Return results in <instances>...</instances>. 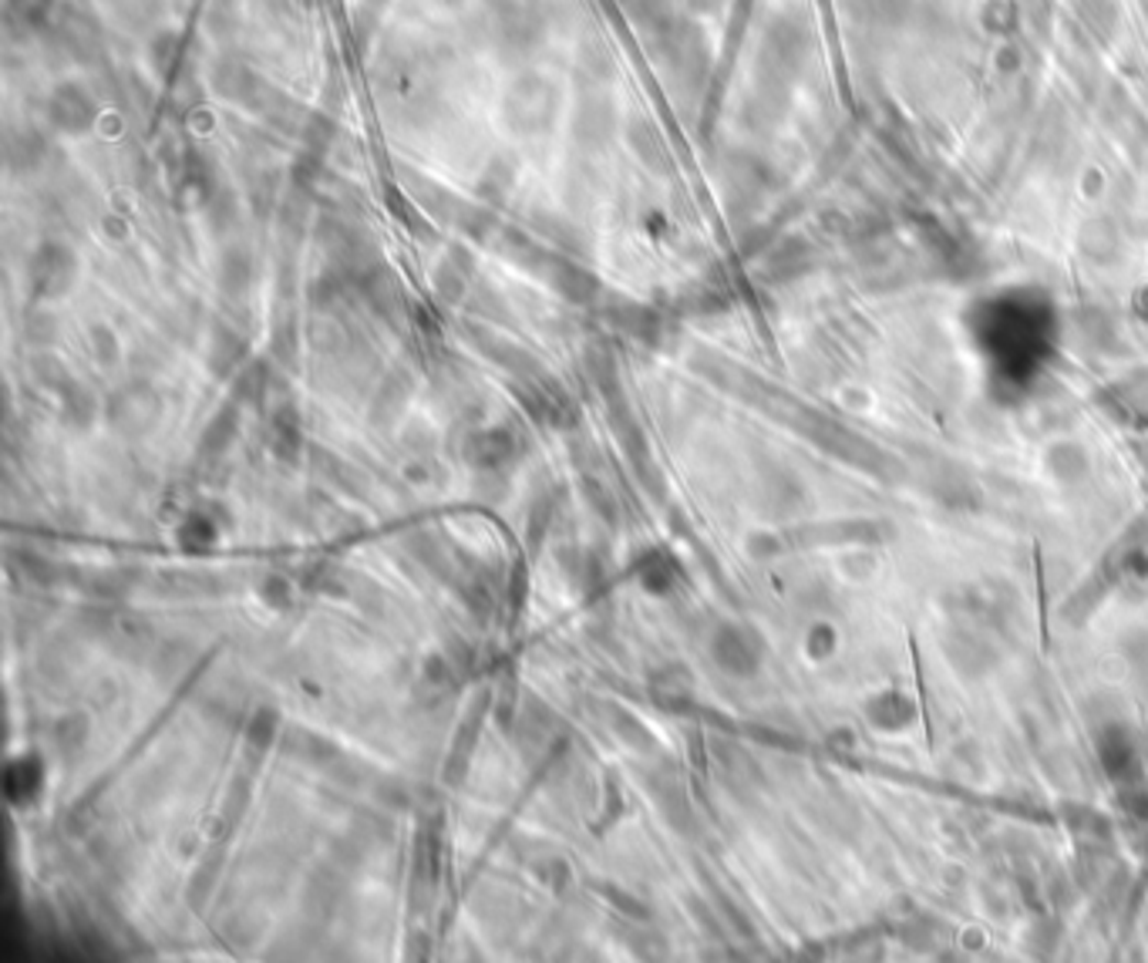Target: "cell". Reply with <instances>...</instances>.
<instances>
[{
    "label": "cell",
    "instance_id": "obj_1",
    "mask_svg": "<svg viewBox=\"0 0 1148 963\" xmlns=\"http://www.w3.org/2000/svg\"><path fill=\"white\" fill-rule=\"evenodd\" d=\"M563 112L560 85L545 75H519L503 98V122L512 135H545Z\"/></svg>",
    "mask_w": 1148,
    "mask_h": 963
},
{
    "label": "cell",
    "instance_id": "obj_2",
    "mask_svg": "<svg viewBox=\"0 0 1148 963\" xmlns=\"http://www.w3.org/2000/svg\"><path fill=\"white\" fill-rule=\"evenodd\" d=\"M78 280V253L62 240H44L27 259V284L34 300H62Z\"/></svg>",
    "mask_w": 1148,
    "mask_h": 963
},
{
    "label": "cell",
    "instance_id": "obj_3",
    "mask_svg": "<svg viewBox=\"0 0 1148 963\" xmlns=\"http://www.w3.org/2000/svg\"><path fill=\"white\" fill-rule=\"evenodd\" d=\"M104 414H108V421H112V428H119V432H125V435H142V432H148V428L158 421V414H162V398H158V391H155L152 385L132 381V385L119 388L112 398H108Z\"/></svg>",
    "mask_w": 1148,
    "mask_h": 963
},
{
    "label": "cell",
    "instance_id": "obj_4",
    "mask_svg": "<svg viewBox=\"0 0 1148 963\" xmlns=\"http://www.w3.org/2000/svg\"><path fill=\"white\" fill-rule=\"evenodd\" d=\"M47 122L62 135H85L98 122V104L81 81H62L47 98Z\"/></svg>",
    "mask_w": 1148,
    "mask_h": 963
},
{
    "label": "cell",
    "instance_id": "obj_5",
    "mask_svg": "<svg viewBox=\"0 0 1148 963\" xmlns=\"http://www.w3.org/2000/svg\"><path fill=\"white\" fill-rule=\"evenodd\" d=\"M503 44L516 51H532L542 41V18L536 11V0H488Z\"/></svg>",
    "mask_w": 1148,
    "mask_h": 963
},
{
    "label": "cell",
    "instance_id": "obj_6",
    "mask_svg": "<svg viewBox=\"0 0 1148 963\" xmlns=\"http://www.w3.org/2000/svg\"><path fill=\"white\" fill-rule=\"evenodd\" d=\"M516 455H519V439L506 424L482 428V432H472V439L465 442V462L475 472H506V465H512Z\"/></svg>",
    "mask_w": 1148,
    "mask_h": 963
},
{
    "label": "cell",
    "instance_id": "obj_7",
    "mask_svg": "<svg viewBox=\"0 0 1148 963\" xmlns=\"http://www.w3.org/2000/svg\"><path fill=\"white\" fill-rule=\"evenodd\" d=\"M620 129L617 104L604 95H586L573 112V139L586 148L607 145Z\"/></svg>",
    "mask_w": 1148,
    "mask_h": 963
},
{
    "label": "cell",
    "instance_id": "obj_8",
    "mask_svg": "<svg viewBox=\"0 0 1148 963\" xmlns=\"http://www.w3.org/2000/svg\"><path fill=\"white\" fill-rule=\"evenodd\" d=\"M542 277L550 280V287H553L566 303L589 307V303L599 297V280H596V274L586 270L583 263H576V259H570V256L550 253V259H545V266H542Z\"/></svg>",
    "mask_w": 1148,
    "mask_h": 963
},
{
    "label": "cell",
    "instance_id": "obj_9",
    "mask_svg": "<svg viewBox=\"0 0 1148 963\" xmlns=\"http://www.w3.org/2000/svg\"><path fill=\"white\" fill-rule=\"evenodd\" d=\"M209 85L212 91L220 95L223 101H233V104H250V109H256V101L263 95V81L260 75L236 55H223L212 62V71H209Z\"/></svg>",
    "mask_w": 1148,
    "mask_h": 963
},
{
    "label": "cell",
    "instance_id": "obj_10",
    "mask_svg": "<svg viewBox=\"0 0 1148 963\" xmlns=\"http://www.w3.org/2000/svg\"><path fill=\"white\" fill-rule=\"evenodd\" d=\"M303 452V424H300V411L284 401L269 411V455L277 458L280 465H297Z\"/></svg>",
    "mask_w": 1148,
    "mask_h": 963
},
{
    "label": "cell",
    "instance_id": "obj_11",
    "mask_svg": "<svg viewBox=\"0 0 1148 963\" xmlns=\"http://www.w3.org/2000/svg\"><path fill=\"white\" fill-rule=\"evenodd\" d=\"M54 31H58L62 44L71 58H78L81 65H91L101 58V27L88 18V14H78V11H68L62 21H54Z\"/></svg>",
    "mask_w": 1148,
    "mask_h": 963
},
{
    "label": "cell",
    "instance_id": "obj_12",
    "mask_svg": "<svg viewBox=\"0 0 1148 963\" xmlns=\"http://www.w3.org/2000/svg\"><path fill=\"white\" fill-rule=\"evenodd\" d=\"M482 728H485V701L472 705L468 715L459 724V734L452 741V752H449V762H445V782L449 785H459L468 775V765H472V755L478 748Z\"/></svg>",
    "mask_w": 1148,
    "mask_h": 963
},
{
    "label": "cell",
    "instance_id": "obj_13",
    "mask_svg": "<svg viewBox=\"0 0 1148 963\" xmlns=\"http://www.w3.org/2000/svg\"><path fill=\"white\" fill-rule=\"evenodd\" d=\"M246 357H250V344L240 331H233L230 324H212L206 364L216 378H233V374L246 364Z\"/></svg>",
    "mask_w": 1148,
    "mask_h": 963
},
{
    "label": "cell",
    "instance_id": "obj_14",
    "mask_svg": "<svg viewBox=\"0 0 1148 963\" xmlns=\"http://www.w3.org/2000/svg\"><path fill=\"white\" fill-rule=\"evenodd\" d=\"M58 0H4V27L14 37H34L54 27Z\"/></svg>",
    "mask_w": 1148,
    "mask_h": 963
},
{
    "label": "cell",
    "instance_id": "obj_15",
    "mask_svg": "<svg viewBox=\"0 0 1148 963\" xmlns=\"http://www.w3.org/2000/svg\"><path fill=\"white\" fill-rule=\"evenodd\" d=\"M442 819H431L418 829V842H415V883H421L428 893H434L442 879Z\"/></svg>",
    "mask_w": 1148,
    "mask_h": 963
},
{
    "label": "cell",
    "instance_id": "obj_16",
    "mask_svg": "<svg viewBox=\"0 0 1148 963\" xmlns=\"http://www.w3.org/2000/svg\"><path fill=\"white\" fill-rule=\"evenodd\" d=\"M472 337H475V347H478L488 361H496L499 367L512 370L519 381L542 378V367H539V361H536L529 351H522V347H516V344H509V341H503V337H496V334L472 331Z\"/></svg>",
    "mask_w": 1148,
    "mask_h": 963
},
{
    "label": "cell",
    "instance_id": "obj_17",
    "mask_svg": "<svg viewBox=\"0 0 1148 963\" xmlns=\"http://www.w3.org/2000/svg\"><path fill=\"white\" fill-rule=\"evenodd\" d=\"M47 155H51V145H47V139H44V132H37V129H31V125L11 132V135L4 139V158H8L11 173H18V176L37 173V169L47 163Z\"/></svg>",
    "mask_w": 1148,
    "mask_h": 963
},
{
    "label": "cell",
    "instance_id": "obj_18",
    "mask_svg": "<svg viewBox=\"0 0 1148 963\" xmlns=\"http://www.w3.org/2000/svg\"><path fill=\"white\" fill-rule=\"evenodd\" d=\"M468 277H472V256H468V250L455 246V250H449V256L439 266H434L431 284H434V294H439L445 303H459L468 290Z\"/></svg>",
    "mask_w": 1148,
    "mask_h": 963
},
{
    "label": "cell",
    "instance_id": "obj_19",
    "mask_svg": "<svg viewBox=\"0 0 1148 963\" xmlns=\"http://www.w3.org/2000/svg\"><path fill=\"white\" fill-rule=\"evenodd\" d=\"M54 395H58V408H62V421L68 424V428H75V432H88V428L95 424V418H98V398H95V391L88 388V385H81V381H75V378H68L58 391H54Z\"/></svg>",
    "mask_w": 1148,
    "mask_h": 963
},
{
    "label": "cell",
    "instance_id": "obj_20",
    "mask_svg": "<svg viewBox=\"0 0 1148 963\" xmlns=\"http://www.w3.org/2000/svg\"><path fill=\"white\" fill-rule=\"evenodd\" d=\"M607 320L620 334H627L633 341H643V344H653V341H658V331H661L658 313H653L650 307H643V303H633V300L610 303L607 307Z\"/></svg>",
    "mask_w": 1148,
    "mask_h": 963
},
{
    "label": "cell",
    "instance_id": "obj_21",
    "mask_svg": "<svg viewBox=\"0 0 1148 963\" xmlns=\"http://www.w3.org/2000/svg\"><path fill=\"white\" fill-rule=\"evenodd\" d=\"M411 398V378L405 370H391L385 381L377 385L371 398V421L374 424H391Z\"/></svg>",
    "mask_w": 1148,
    "mask_h": 963
},
{
    "label": "cell",
    "instance_id": "obj_22",
    "mask_svg": "<svg viewBox=\"0 0 1148 963\" xmlns=\"http://www.w3.org/2000/svg\"><path fill=\"white\" fill-rule=\"evenodd\" d=\"M240 435V401H227L220 411H216L206 424V432L199 439V455L202 458H220L233 439Z\"/></svg>",
    "mask_w": 1148,
    "mask_h": 963
},
{
    "label": "cell",
    "instance_id": "obj_23",
    "mask_svg": "<svg viewBox=\"0 0 1148 963\" xmlns=\"http://www.w3.org/2000/svg\"><path fill=\"white\" fill-rule=\"evenodd\" d=\"M627 145L633 148V155L653 173H667V145L661 139V132L653 129L647 119H630L627 132H623Z\"/></svg>",
    "mask_w": 1148,
    "mask_h": 963
},
{
    "label": "cell",
    "instance_id": "obj_24",
    "mask_svg": "<svg viewBox=\"0 0 1148 963\" xmlns=\"http://www.w3.org/2000/svg\"><path fill=\"white\" fill-rule=\"evenodd\" d=\"M88 734H91V721H88V715L71 711V715H65V718L54 721L51 744H54V752H58V759H62V762H75V759H81V755H85V748H88Z\"/></svg>",
    "mask_w": 1148,
    "mask_h": 963
},
{
    "label": "cell",
    "instance_id": "obj_25",
    "mask_svg": "<svg viewBox=\"0 0 1148 963\" xmlns=\"http://www.w3.org/2000/svg\"><path fill=\"white\" fill-rule=\"evenodd\" d=\"M216 280H220V290L227 297H243L253 284V256L243 246L223 250L220 266H216Z\"/></svg>",
    "mask_w": 1148,
    "mask_h": 963
},
{
    "label": "cell",
    "instance_id": "obj_26",
    "mask_svg": "<svg viewBox=\"0 0 1148 963\" xmlns=\"http://www.w3.org/2000/svg\"><path fill=\"white\" fill-rule=\"evenodd\" d=\"M583 361H586V370H589L593 385L599 388V395H604V398L620 395V370H617V357H614L607 347L589 344Z\"/></svg>",
    "mask_w": 1148,
    "mask_h": 963
},
{
    "label": "cell",
    "instance_id": "obj_27",
    "mask_svg": "<svg viewBox=\"0 0 1148 963\" xmlns=\"http://www.w3.org/2000/svg\"><path fill=\"white\" fill-rule=\"evenodd\" d=\"M516 186V166L509 163V158H492V163L485 166L482 179H478V196L488 202V206H499Z\"/></svg>",
    "mask_w": 1148,
    "mask_h": 963
},
{
    "label": "cell",
    "instance_id": "obj_28",
    "mask_svg": "<svg viewBox=\"0 0 1148 963\" xmlns=\"http://www.w3.org/2000/svg\"><path fill=\"white\" fill-rule=\"evenodd\" d=\"M277 734H280V711L277 708H256L243 728V741L253 755L269 752V744L277 741Z\"/></svg>",
    "mask_w": 1148,
    "mask_h": 963
},
{
    "label": "cell",
    "instance_id": "obj_29",
    "mask_svg": "<svg viewBox=\"0 0 1148 963\" xmlns=\"http://www.w3.org/2000/svg\"><path fill=\"white\" fill-rule=\"evenodd\" d=\"M287 752H297V759L307 765H334L338 762V748L331 741L310 734V731H294L287 741Z\"/></svg>",
    "mask_w": 1148,
    "mask_h": 963
},
{
    "label": "cell",
    "instance_id": "obj_30",
    "mask_svg": "<svg viewBox=\"0 0 1148 963\" xmlns=\"http://www.w3.org/2000/svg\"><path fill=\"white\" fill-rule=\"evenodd\" d=\"M576 75L589 85H607L614 78V58L607 55V47L583 44L579 58H576Z\"/></svg>",
    "mask_w": 1148,
    "mask_h": 963
},
{
    "label": "cell",
    "instance_id": "obj_31",
    "mask_svg": "<svg viewBox=\"0 0 1148 963\" xmlns=\"http://www.w3.org/2000/svg\"><path fill=\"white\" fill-rule=\"evenodd\" d=\"M269 391V370L263 361H253L243 367V374L236 378V388H233V401L240 405H260Z\"/></svg>",
    "mask_w": 1148,
    "mask_h": 963
},
{
    "label": "cell",
    "instance_id": "obj_32",
    "mask_svg": "<svg viewBox=\"0 0 1148 963\" xmlns=\"http://www.w3.org/2000/svg\"><path fill=\"white\" fill-rule=\"evenodd\" d=\"M148 51H152V68L169 78L176 71V65L183 62V37L176 31H162L152 37Z\"/></svg>",
    "mask_w": 1148,
    "mask_h": 963
},
{
    "label": "cell",
    "instance_id": "obj_33",
    "mask_svg": "<svg viewBox=\"0 0 1148 963\" xmlns=\"http://www.w3.org/2000/svg\"><path fill=\"white\" fill-rule=\"evenodd\" d=\"M553 516H556V499L553 496H539L529 509V522H526V546L536 553L545 540V532H550L553 525Z\"/></svg>",
    "mask_w": 1148,
    "mask_h": 963
},
{
    "label": "cell",
    "instance_id": "obj_34",
    "mask_svg": "<svg viewBox=\"0 0 1148 963\" xmlns=\"http://www.w3.org/2000/svg\"><path fill=\"white\" fill-rule=\"evenodd\" d=\"M579 486H583V496H586V502L593 506V512H596L599 519H604L607 525H617V522H620V502H617L614 492H607V489L599 486L596 478H589V475L579 478Z\"/></svg>",
    "mask_w": 1148,
    "mask_h": 963
},
{
    "label": "cell",
    "instance_id": "obj_35",
    "mask_svg": "<svg viewBox=\"0 0 1148 963\" xmlns=\"http://www.w3.org/2000/svg\"><path fill=\"white\" fill-rule=\"evenodd\" d=\"M216 536H220V532H216V522L206 516H186V522L179 525V543L192 553L209 550L216 543Z\"/></svg>",
    "mask_w": 1148,
    "mask_h": 963
},
{
    "label": "cell",
    "instance_id": "obj_36",
    "mask_svg": "<svg viewBox=\"0 0 1148 963\" xmlns=\"http://www.w3.org/2000/svg\"><path fill=\"white\" fill-rule=\"evenodd\" d=\"M216 873H220V855H216V852H209L206 855V860L192 870V876H189V903L192 906H202L209 896H212V889H216Z\"/></svg>",
    "mask_w": 1148,
    "mask_h": 963
},
{
    "label": "cell",
    "instance_id": "obj_37",
    "mask_svg": "<svg viewBox=\"0 0 1148 963\" xmlns=\"http://www.w3.org/2000/svg\"><path fill=\"white\" fill-rule=\"evenodd\" d=\"M607 721H610V728L617 731V738L623 741V744H630V748H637V752H643V748H650V734H647V728L627 711V708H610L607 711Z\"/></svg>",
    "mask_w": 1148,
    "mask_h": 963
},
{
    "label": "cell",
    "instance_id": "obj_38",
    "mask_svg": "<svg viewBox=\"0 0 1148 963\" xmlns=\"http://www.w3.org/2000/svg\"><path fill=\"white\" fill-rule=\"evenodd\" d=\"M88 344H91V357H95L98 364H104V367L119 364L122 347H119V337H115V331H112V328L95 324V328L88 331Z\"/></svg>",
    "mask_w": 1148,
    "mask_h": 963
},
{
    "label": "cell",
    "instance_id": "obj_39",
    "mask_svg": "<svg viewBox=\"0 0 1148 963\" xmlns=\"http://www.w3.org/2000/svg\"><path fill=\"white\" fill-rule=\"evenodd\" d=\"M599 893H604L607 903H610L614 909H620V917H627L630 923H633V920L643 923V920L650 917V909H647L633 893H627V889H620V886H614V883H599Z\"/></svg>",
    "mask_w": 1148,
    "mask_h": 963
},
{
    "label": "cell",
    "instance_id": "obj_40",
    "mask_svg": "<svg viewBox=\"0 0 1148 963\" xmlns=\"http://www.w3.org/2000/svg\"><path fill=\"white\" fill-rule=\"evenodd\" d=\"M260 597H263V604L273 607V610H287L290 600H294V583H290L287 576H280V573H269V576H263V583H260Z\"/></svg>",
    "mask_w": 1148,
    "mask_h": 963
},
{
    "label": "cell",
    "instance_id": "obj_41",
    "mask_svg": "<svg viewBox=\"0 0 1148 963\" xmlns=\"http://www.w3.org/2000/svg\"><path fill=\"white\" fill-rule=\"evenodd\" d=\"M206 212H209V223L212 230H227L233 220H236V196L230 189H216L206 202Z\"/></svg>",
    "mask_w": 1148,
    "mask_h": 963
},
{
    "label": "cell",
    "instance_id": "obj_42",
    "mask_svg": "<svg viewBox=\"0 0 1148 963\" xmlns=\"http://www.w3.org/2000/svg\"><path fill=\"white\" fill-rule=\"evenodd\" d=\"M24 334L34 347H47V344H54V337H58V320H54V313L34 310L24 320Z\"/></svg>",
    "mask_w": 1148,
    "mask_h": 963
},
{
    "label": "cell",
    "instance_id": "obj_43",
    "mask_svg": "<svg viewBox=\"0 0 1148 963\" xmlns=\"http://www.w3.org/2000/svg\"><path fill=\"white\" fill-rule=\"evenodd\" d=\"M132 569H104L95 576V594L104 597V600H115V597H125L132 590Z\"/></svg>",
    "mask_w": 1148,
    "mask_h": 963
},
{
    "label": "cell",
    "instance_id": "obj_44",
    "mask_svg": "<svg viewBox=\"0 0 1148 963\" xmlns=\"http://www.w3.org/2000/svg\"><path fill=\"white\" fill-rule=\"evenodd\" d=\"M31 367H34V378L47 388V391H58L68 378H71V374H68V367L58 361V357H47V354H41V357H34L31 361Z\"/></svg>",
    "mask_w": 1148,
    "mask_h": 963
},
{
    "label": "cell",
    "instance_id": "obj_45",
    "mask_svg": "<svg viewBox=\"0 0 1148 963\" xmlns=\"http://www.w3.org/2000/svg\"><path fill=\"white\" fill-rule=\"evenodd\" d=\"M250 806V778H236L223 801V832H230Z\"/></svg>",
    "mask_w": 1148,
    "mask_h": 963
},
{
    "label": "cell",
    "instance_id": "obj_46",
    "mask_svg": "<svg viewBox=\"0 0 1148 963\" xmlns=\"http://www.w3.org/2000/svg\"><path fill=\"white\" fill-rule=\"evenodd\" d=\"M236 11H240V0H212L209 4V14H206V27L212 34H230L233 24H236Z\"/></svg>",
    "mask_w": 1148,
    "mask_h": 963
},
{
    "label": "cell",
    "instance_id": "obj_47",
    "mask_svg": "<svg viewBox=\"0 0 1148 963\" xmlns=\"http://www.w3.org/2000/svg\"><path fill=\"white\" fill-rule=\"evenodd\" d=\"M536 879H542L553 893H566L570 889V866L563 860H542V863H536Z\"/></svg>",
    "mask_w": 1148,
    "mask_h": 963
},
{
    "label": "cell",
    "instance_id": "obj_48",
    "mask_svg": "<svg viewBox=\"0 0 1148 963\" xmlns=\"http://www.w3.org/2000/svg\"><path fill=\"white\" fill-rule=\"evenodd\" d=\"M374 798L380 801L385 809H408V788L398 782V778H385L377 788H374Z\"/></svg>",
    "mask_w": 1148,
    "mask_h": 963
},
{
    "label": "cell",
    "instance_id": "obj_49",
    "mask_svg": "<svg viewBox=\"0 0 1148 963\" xmlns=\"http://www.w3.org/2000/svg\"><path fill=\"white\" fill-rule=\"evenodd\" d=\"M604 795H607V806H604V826H614V822L620 819V812H623V795H620V788H617V778H607Z\"/></svg>",
    "mask_w": 1148,
    "mask_h": 963
},
{
    "label": "cell",
    "instance_id": "obj_50",
    "mask_svg": "<svg viewBox=\"0 0 1148 963\" xmlns=\"http://www.w3.org/2000/svg\"><path fill=\"white\" fill-rule=\"evenodd\" d=\"M465 607L475 613V617H488V590H485V586L482 583H472L468 586V590H465Z\"/></svg>",
    "mask_w": 1148,
    "mask_h": 963
},
{
    "label": "cell",
    "instance_id": "obj_51",
    "mask_svg": "<svg viewBox=\"0 0 1148 963\" xmlns=\"http://www.w3.org/2000/svg\"><path fill=\"white\" fill-rule=\"evenodd\" d=\"M526 590H529L526 566H516V573H512V579H509V604H516V610L526 604Z\"/></svg>",
    "mask_w": 1148,
    "mask_h": 963
},
{
    "label": "cell",
    "instance_id": "obj_52",
    "mask_svg": "<svg viewBox=\"0 0 1148 963\" xmlns=\"http://www.w3.org/2000/svg\"><path fill=\"white\" fill-rule=\"evenodd\" d=\"M104 233H115V240H122V236H125L122 220H104Z\"/></svg>",
    "mask_w": 1148,
    "mask_h": 963
},
{
    "label": "cell",
    "instance_id": "obj_53",
    "mask_svg": "<svg viewBox=\"0 0 1148 963\" xmlns=\"http://www.w3.org/2000/svg\"><path fill=\"white\" fill-rule=\"evenodd\" d=\"M439 4H445V8H459L462 0H439Z\"/></svg>",
    "mask_w": 1148,
    "mask_h": 963
}]
</instances>
